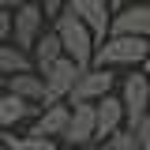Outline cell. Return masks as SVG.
I'll return each instance as SVG.
<instances>
[{"instance_id": "cell-24", "label": "cell", "mask_w": 150, "mask_h": 150, "mask_svg": "<svg viewBox=\"0 0 150 150\" xmlns=\"http://www.w3.org/2000/svg\"><path fill=\"white\" fill-rule=\"evenodd\" d=\"M0 86H4V79H0Z\"/></svg>"}, {"instance_id": "cell-16", "label": "cell", "mask_w": 150, "mask_h": 150, "mask_svg": "<svg viewBox=\"0 0 150 150\" xmlns=\"http://www.w3.org/2000/svg\"><path fill=\"white\" fill-rule=\"evenodd\" d=\"M0 139H4V150H56V139L38 135V131H26V135H0Z\"/></svg>"}, {"instance_id": "cell-18", "label": "cell", "mask_w": 150, "mask_h": 150, "mask_svg": "<svg viewBox=\"0 0 150 150\" xmlns=\"http://www.w3.org/2000/svg\"><path fill=\"white\" fill-rule=\"evenodd\" d=\"M8 38H11V11L0 8V41H8Z\"/></svg>"}, {"instance_id": "cell-8", "label": "cell", "mask_w": 150, "mask_h": 150, "mask_svg": "<svg viewBox=\"0 0 150 150\" xmlns=\"http://www.w3.org/2000/svg\"><path fill=\"white\" fill-rule=\"evenodd\" d=\"M68 124H64V143L68 146H83V143H98L94 139V101H68Z\"/></svg>"}, {"instance_id": "cell-15", "label": "cell", "mask_w": 150, "mask_h": 150, "mask_svg": "<svg viewBox=\"0 0 150 150\" xmlns=\"http://www.w3.org/2000/svg\"><path fill=\"white\" fill-rule=\"evenodd\" d=\"M34 64H30V53L26 49H19L11 41H0V79L4 75H15V71H30Z\"/></svg>"}, {"instance_id": "cell-7", "label": "cell", "mask_w": 150, "mask_h": 150, "mask_svg": "<svg viewBox=\"0 0 150 150\" xmlns=\"http://www.w3.org/2000/svg\"><path fill=\"white\" fill-rule=\"evenodd\" d=\"M105 34H150V4H120L116 11H109V26Z\"/></svg>"}, {"instance_id": "cell-21", "label": "cell", "mask_w": 150, "mask_h": 150, "mask_svg": "<svg viewBox=\"0 0 150 150\" xmlns=\"http://www.w3.org/2000/svg\"><path fill=\"white\" fill-rule=\"evenodd\" d=\"M105 4H109V11H116V8H120V4H128V0H105Z\"/></svg>"}, {"instance_id": "cell-14", "label": "cell", "mask_w": 150, "mask_h": 150, "mask_svg": "<svg viewBox=\"0 0 150 150\" xmlns=\"http://www.w3.org/2000/svg\"><path fill=\"white\" fill-rule=\"evenodd\" d=\"M34 109H38V105H30V101L15 98L11 90H0V131H11L19 120H26Z\"/></svg>"}, {"instance_id": "cell-9", "label": "cell", "mask_w": 150, "mask_h": 150, "mask_svg": "<svg viewBox=\"0 0 150 150\" xmlns=\"http://www.w3.org/2000/svg\"><path fill=\"white\" fill-rule=\"evenodd\" d=\"M116 128H124V105H120V98L116 94H101L98 101H94V139H105L112 135Z\"/></svg>"}, {"instance_id": "cell-11", "label": "cell", "mask_w": 150, "mask_h": 150, "mask_svg": "<svg viewBox=\"0 0 150 150\" xmlns=\"http://www.w3.org/2000/svg\"><path fill=\"white\" fill-rule=\"evenodd\" d=\"M4 90H11L15 98L30 101V105H41L45 101V83L41 75L30 68V71H15V75H4Z\"/></svg>"}, {"instance_id": "cell-5", "label": "cell", "mask_w": 150, "mask_h": 150, "mask_svg": "<svg viewBox=\"0 0 150 150\" xmlns=\"http://www.w3.org/2000/svg\"><path fill=\"white\" fill-rule=\"evenodd\" d=\"M112 83H116L112 68L86 64V68H79V75H75L71 90H68V101H98L101 94H109V90H112Z\"/></svg>"}, {"instance_id": "cell-2", "label": "cell", "mask_w": 150, "mask_h": 150, "mask_svg": "<svg viewBox=\"0 0 150 150\" xmlns=\"http://www.w3.org/2000/svg\"><path fill=\"white\" fill-rule=\"evenodd\" d=\"M49 23H53V34L60 38L64 56H71L79 68H86L90 56H94V45H98V38L90 34V26H86L79 15H71L68 8H60L56 15H49Z\"/></svg>"}, {"instance_id": "cell-4", "label": "cell", "mask_w": 150, "mask_h": 150, "mask_svg": "<svg viewBox=\"0 0 150 150\" xmlns=\"http://www.w3.org/2000/svg\"><path fill=\"white\" fill-rule=\"evenodd\" d=\"M120 105H124V128H135L143 116H146V101H150V83H146V71L139 68H131V75L124 79V86H120Z\"/></svg>"}, {"instance_id": "cell-22", "label": "cell", "mask_w": 150, "mask_h": 150, "mask_svg": "<svg viewBox=\"0 0 150 150\" xmlns=\"http://www.w3.org/2000/svg\"><path fill=\"white\" fill-rule=\"evenodd\" d=\"M71 150H98V143H83V146H71Z\"/></svg>"}, {"instance_id": "cell-20", "label": "cell", "mask_w": 150, "mask_h": 150, "mask_svg": "<svg viewBox=\"0 0 150 150\" xmlns=\"http://www.w3.org/2000/svg\"><path fill=\"white\" fill-rule=\"evenodd\" d=\"M19 4H23V0H0V8H8V11H11V8H19Z\"/></svg>"}, {"instance_id": "cell-10", "label": "cell", "mask_w": 150, "mask_h": 150, "mask_svg": "<svg viewBox=\"0 0 150 150\" xmlns=\"http://www.w3.org/2000/svg\"><path fill=\"white\" fill-rule=\"evenodd\" d=\"M64 8L83 19L98 41L105 38V26H109V4H105V0H64Z\"/></svg>"}, {"instance_id": "cell-19", "label": "cell", "mask_w": 150, "mask_h": 150, "mask_svg": "<svg viewBox=\"0 0 150 150\" xmlns=\"http://www.w3.org/2000/svg\"><path fill=\"white\" fill-rule=\"evenodd\" d=\"M38 4H41V11H45V15H56V11L64 8V0H38Z\"/></svg>"}, {"instance_id": "cell-3", "label": "cell", "mask_w": 150, "mask_h": 150, "mask_svg": "<svg viewBox=\"0 0 150 150\" xmlns=\"http://www.w3.org/2000/svg\"><path fill=\"white\" fill-rule=\"evenodd\" d=\"M49 26V15L41 11V4L38 0H23L19 8H11V45H19V49H30L34 45V38L41 34Z\"/></svg>"}, {"instance_id": "cell-6", "label": "cell", "mask_w": 150, "mask_h": 150, "mask_svg": "<svg viewBox=\"0 0 150 150\" xmlns=\"http://www.w3.org/2000/svg\"><path fill=\"white\" fill-rule=\"evenodd\" d=\"M41 83H45V101H60V98H68V90H71L75 75H79V64H75L71 56H56L53 64H45L41 68ZM41 101V105H45Z\"/></svg>"}, {"instance_id": "cell-1", "label": "cell", "mask_w": 150, "mask_h": 150, "mask_svg": "<svg viewBox=\"0 0 150 150\" xmlns=\"http://www.w3.org/2000/svg\"><path fill=\"white\" fill-rule=\"evenodd\" d=\"M150 45L146 38L135 34H105L98 45H94L90 64H101V68H146Z\"/></svg>"}, {"instance_id": "cell-23", "label": "cell", "mask_w": 150, "mask_h": 150, "mask_svg": "<svg viewBox=\"0 0 150 150\" xmlns=\"http://www.w3.org/2000/svg\"><path fill=\"white\" fill-rule=\"evenodd\" d=\"M135 4H150V0H135Z\"/></svg>"}, {"instance_id": "cell-17", "label": "cell", "mask_w": 150, "mask_h": 150, "mask_svg": "<svg viewBox=\"0 0 150 150\" xmlns=\"http://www.w3.org/2000/svg\"><path fill=\"white\" fill-rule=\"evenodd\" d=\"M98 150H139V143H135V135L128 128H116L112 135L98 139Z\"/></svg>"}, {"instance_id": "cell-12", "label": "cell", "mask_w": 150, "mask_h": 150, "mask_svg": "<svg viewBox=\"0 0 150 150\" xmlns=\"http://www.w3.org/2000/svg\"><path fill=\"white\" fill-rule=\"evenodd\" d=\"M68 98H60V101H45L41 105V116H38V124L30 131H38V135H49V139H60L64 135V124H68Z\"/></svg>"}, {"instance_id": "cell-13", "label": "cell", "mask_w": 150, "mask_h": 150, "mask_svg": "<svg viewBox=\"0 0 150 150\" xmlns=\"http://www.w3.org/2000/svg\"><path fill=\"white\" fill-rule=\"evenodd\" d=\"M26 53H30V64H34V71H41L45 64H53L56 56H64V49H60V38L53 34V26H45V30L34 38V45H30Z\"/></svg>"}]
</instances>
